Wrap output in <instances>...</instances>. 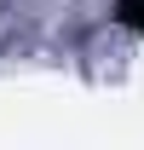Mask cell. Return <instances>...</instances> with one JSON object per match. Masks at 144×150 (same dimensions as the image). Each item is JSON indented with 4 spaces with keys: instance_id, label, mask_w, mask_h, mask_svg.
Listing matches in <instances>:
<instances>
[{
    "instance_id": "6da1fadb",
    "label": "cell",
    "mask_w": 144,
    "mask_h": 150,
    "mask_svg": "<svg viewBox=\"0 0 144 150\" xmlns=\"http://www.w3.org/2000/svg\"><path fill=\"white\" fill-rule=\"evenodd\" d=\"M115 23H121L127 35L144 40V0H121V6H115Z\"/></svg>"
}]
</instances>
